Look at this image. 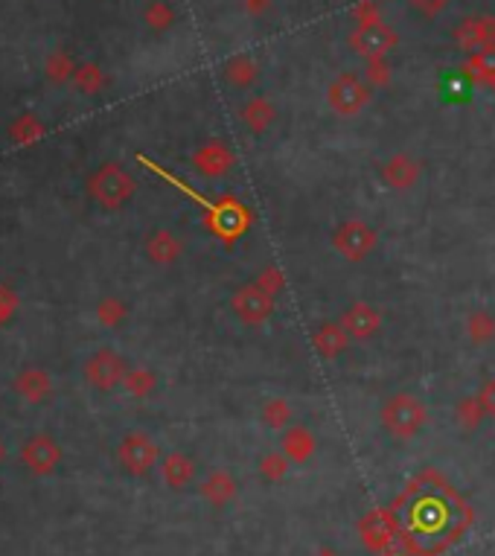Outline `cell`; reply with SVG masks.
<instances>
[{"label":"cell","mask_w":495,"mask_h":556,"mask_svg":"<svg viewBox=\"0 0 495 556\" xmlns=\"http://www.w3.org/2000/svg\"><path fill=\"white\" fill-rule=\"evenodd\" d=\"M391 510L414 556H440L472 524L466 501L432 469L417 475Z\"/></svg>","instance_id":"obj_1"},{"label":"cell","mask_w":495,"mask_h":556,"mask_svg":"<svg viewBox=\"0 0 495 556\" xmlns=\"http://www.w3.org/2000/svg\"><path fill=\"white\" fill-rule=\"evenodd\" d=\"M379 419H382V428L391 434V437L411 440V437H417L423 426L428 423V408L423 405V399L414 397V393H394V397L385 399Z\"/></svg>","instance_id":"obj_2"},{"label":"cell","mask_w":495,"mask_h":556,"mask_svg":"<svg viewBox=\"0 0 495 556\" xmlns=\"http://www.w3.org/2000/svg\"><path fill=\"white\" fill-rule=\"evenodd\" d=\"M379 245L376 227L361 222V219H347L336 230H332V248H336L344 260L361 263L373 254V248Z\"/></svg>","instance_id":"obj_3"},{"label":"cell","mask_w":495,"mask_h":556,"mask_svg":"<svg viewBox=\"0 0 495 556\" xmlns=\"http://www.w3.org/2000/svg\"><path fill=\"white\" fill-rule=\"evenodd\" d=\"M358 536L370 553H385L399 536V522L394 510H370L367 515H361Z\"/></svg>","instance_id":"obj_4"},{"label":"cell","mask_w":495,"mask_h":556,"mask_svg":"<svg viewBox=\"0 0 495 556\" xmlns=\"http://www.w3.org/2000/svg\"><path fill=\"white\" fill-rule=\"evenodd\" d=\"M90 193L97 196L105 207H119L135 196V181L126 169H119L117 164L102 167L90 181Z\"/></svg>","instance_id":"obj_5"},{"label":"cell","mask_w":495,"mask_h":556,"mask_svg":"<svg viewBox=\"0 0 495 556\" xmlns=\"http://www.w3.org/2000/svg\"><path fill=\"white\" fill-rule=\"evenodd\" d=\"M231 309L239 321L248 323V327H260V323H265L274 315V297L269 292H262L257 283H248V286L233 292Z\"/></svg>","instance_id":"obj_6"},{"label":"cell","mask_w":495,"mask_h":556,"mask_svg":"<svg viewBox=\"0 0 495 556\" xmlns=\"http://www.w3.org/2000/svg\"><path fill=\"white\" fill-rule=\"evenodd\" d=\"M327 100H329V108L338 117H356L361 108L367 105L370 91H367V85L361 82L356 73H341L336 82L329 85Z\"/></svg>","instance_id":"obj_7"},{"label":"cell","mask_w":495,"mask_h":556,"mask_svg":"<svg viewBox=\"0 0 495 556\" xmlns=\"http://www.w3.org/2000/svg\"><path fill=\"white\" fill-rule=\"evenodd\" d=\"M341 327L350 335V341H370L373 335L382 330V315L376 306H370L367 301H356L344 309V315L338 318Z\"/></svg>","instance_id":"obj_8"},{"label":"cell","mask_w":495,"mask_h":556,"mask_svg":"<svg viewBox=\"0 0 495 556\" xmlns=\"http://www.w3.org/2000/svg\"><path fill=\"white\" fill-rule=\"evenodd\" d=\"M350 44H353L356 53H361V56L382 59L385 53L396 44V35H394L391 26H385L379 21H367V24H361L358 30L350 35Z\"/></svg>","instance_id":"obj_9"},{"label":"cell","mask_w":495,"mask_h":556,"mask_svg":"<svg viewBox=\"0 0 495 556\" xmlns=\"http://www.w3.org/2000/svg\"><path fill=\"white\" fill-rule=\"evenodd\" d=\"M233 164H236L233 149L222 140H210L202 149H195V155H193V167L198 175H205V178H222V175L233 169Z\"/></svg>","instance_id":"obj_10"},{"label":"cell","mask_w":495,"mask_h":556,"mask_svg":"<svg viewBox=\"0 0 495 556\" xmlns=\"http://www.w3.org/2000/svg\"><path fill=\"white\" fill-rule=\"evenodd\" d=\"M119 460L131 475H146L157 464V446L152 437L146 434H129V437L119 443Z\"/></svg>","instance_id":"obj_11"},{"label":"cell","mask_w":495,"mask_h":556,"mask_svg":"<svg viewBox=\"0 0 495 556\" xmlns=\"http://www.w3.org/2000/svg\"><path fill=\"white\" fill-rule=\"evenodd\" d=\"M420 175H423L420 160H414L405 152L391 155V158H387V164L382 167V181L391 189H396V193H405V189L417 187Z\"/></svg>","instance_id":"obj_12"},{"label":"cell","mask_w":495,"mask_h":556,"mask_svg":"<svg viewBox=\"0 0 495 556\" xmlns=\"http://www.w3.org/2000/svg\"><path fill=\"white\" fill-rule=\"evenodd\" d=\"M88 379L100 390H111V388H117L126 379V364H123V359H119V356H114L111 350H102V352H97V356L90 359Z\"/></svg>","instance_id":"obj_13"},{"label":"cell","mask_w":495,"mask_h":556,"mask_svg":"<svg viewBox=\"0 0 495 556\" xmlns=\"http://www.w3.org/2000/svg\"><path fill=\"white\" fill-rule=\"evenodd\" d=\"M312 347L318 350L320 359L336 361L338 356H344V350L350 347V335H347V330L341 327V321H327L315 330Z\"/></svg>","instance_id":"obj_14"},{"label":"cell","mask_w":495,"mask_h":556,"mask_svg":"<svg viewBox=\"0 0 495 556\" xmlns=\"http://www.w3.org/2000/svg\"><path fill=\"white\" fill-rule=\"evenodd\" d=\"M280 452H283L291 464H306V460H312L315 452H318V437L306 428V426H289L283 431V446H280Z\"/></svg>","instance_id":"obj_15"},{"label":"cell","mask_w":495,"mask_h":556,"mask_svg":"<svg viewBox=\"0 0 495 556\" xmlns=\"http://www.w3.org/2000/svg\"><path fill=\"white\" fill-rule=\"evenodd\" d=\"M202 495L207 504L213 507H227L231 501L236 498V481H233V475L231 472H224V469H216V472H210L205 484H202Z\"/></svg>","instance_id":"obj_16"},{"label":"cell","mask_w":495,"mask_h":556,"mask_svg":"<svg viewBox=\"0 0 495 556\" xmlns=\"http://www.w3.org/2000/svg\"><path fill=\"white\" fill-rule=\"evenodd\" d=\"M146 254H149L152 263L169 265L184 254V242L172 234V230H155V234L149 236V242H146Z\"/></svg>","instance_id":"obj_17"},{"label":"cell","mask_w":495,"mask_h":556,"mask_svg":"<svg viewBox=\"0 0 495 556\" xmlns=\"http://www.w3.org/2000/svg\"><path fill=\"white\" fill-rule=\"evenodd\" d=\"M160 475H164V481L172 486V490H184V486L193 481L195 464H193V457H186L181 452H172V455L164 457V464H160Z\"/></svg>","instance_id":"obj_18"},{"label":"cell","mask_w":495,"mask_h":556,"mask_svg":"<svg viewBox=\"0 0 495 556\" xmlns=\"http://www.w3.org/2000/svg\"><path fill=\"white\" fill-rule=\"evenodd\" d=\"M260 423L265 428L274 431H286L291 426V405L286 397H269L260 408Z\"/></svg>","instance_id":"obj_19"},{"label":"cell","mask_w":495,"mask_h":556,"mask_svg":"<svg viewBox=\"0 0 495 556\" xmlns=\"http://www.w3.org/2000/svg\"><path fill=\"white\" fill-rule=\"evenodd\" d=\"M274 117H277L274 105H271L269 100H262V97L251 100V102L243 108V123H245L253 134L269 131V126L274 123Z\"/></svg>","instance_id":"obj_20"},{"label":"cell","mask_w":495,"mask_h":556,"mask_svg":"<svg viewBox=\"0 0 495 556\" xmlns=\"http://www.w3.org/2000/svg\"><path fill=\"white\" fill-rule=\"evenodd\" d=\"M484 417H487V408H484V402H481L478 393L463 397L458 402V408H454V419H458V426L463 431H475L481 423H484Z\"/></svg>","instance_id":"obj_21"},{"label":"cell","mask_w":495,"mask_h":556,"mask_svg":"<svg viewBox=\"0 0 495 556\" xmlns=\"http://www.w3.org/2000/svg\"><path fill=\"white\" fill-rule=\"evenodd\" d=\"M466 335H470V341L475 344H487L495 338V318L484 309H475L470 318H466Z\"/></svg>","instance_id":"obj_22"},{"label":"cell","mask_w":495,"mask_h":556,"mask_svg":"<svg viewBox=\"0 0 495 556\" xmlns=\"http://www.w3.org/2000/svg\"><path fill=\"white\" fill-rule=\"evenodd\" d=\"M291 466V460L283 455V452H265L260 457V475L269 484H277V481H283L286 478V472Z\"/></svg>","instance_id":"obj_23"},{"label":"cell","mask_w":495,"mask_h":556,"mask_svg":"<svg viewBox=\"0 0 495 556\" xmlns=\"http://www.w3.org/2000/svg\"><path fill=\"white\" fill-rule=\"evenodd\" d=\"M466 71H470L475 79H481V82H495V44L475 53L470 64H466Z\"/></svg>","instance_id":"obj_24"},{"label":"cell","mask_w":495,"mask_h":556,"mask_svg":"<svg viewBox=\"0 0 495 556\" xmlns=\"http://www.w3.org/2000/svg\"><path fill=\"white\" fill-rule=\"evenodd\" d=\"M227 79H231V85H236V88H248L253 79H257V64L245 56L227 62Z\"/></svg>","instance_id":"obj_25"},{"label":"cell","mask_w":495,"mask_h":556,"mask_svg":"<svg viewBox=\"0 0 495 556\" xmlns=\"http://www.w3.org/2000/svg\"><path fill=\"white\" fill-rule=\"evenodd\" d=\"M253 283H257L262 292H269L271 297H277L280 292L286 289V274H283V271H280L277 265H265L260 274L253 277Z\"/></svg>","instance_id":"obj_26"},{"label":"cell","mask_w":495,"mask_h":556,"mask_svg":"<svg viewBox=\"0 0 495 556\" xmlns=\"http://www.w3.org/2000/svg\"><path fill=\"white\" fill-rule=\"evenodd\" d=\"M123 382L129 385V390L135 393V397H149L152 388H155V376L149 370H131V373H126Z\"/></svg>","instance_id":"obj_27"},{"label":"cell","mask_w":495,"mask_h":556,"mask_svg":"<svg viewBox=\"0 0 495 556\" xmlns=\"http://www.w3.org/2000/svg\"><path fill=\"white\" fill-rule=\"evenodd\" d=\"M367 79H370V82H376V85L387 82V67L382 64V59H370V71H367Z\"/></svg>","instance_id":"obj_28"},{"label":"cell","mask_w":495,"mask_h":556,"mask_svg":"<svg viewBox=\"0 0 495 556\" xmlns=\"http://www.w3.org/2000/svg\"><path fill=\"white\" fill-rule=\"evenodd\" d=\"M478 397H481V402H484L487 414H492V417H495V379H492V382H487L484 388H481Z\"/></svg>","instance_id":"obj_29"},{"label":"cell","mask_w":495,"mask_h":556,"mask_svg":"<svg viewBox=\"0 0 495 556\" xmlns=\"http://www.w3.org/2000/svg\"><path fill=\"white\" fill-rule=\"evenodd\" d=\"M420 6H425V9H434V6H440L443 4V0H417Z\"/></svg>","instance_id":"obj_30"},{"label":"cell","mask_w":495,"mask_h":556,"mask_svg":"<svg viewBox=\"0 0 495 556\" xmlns=\"http://www.w3.org/2000/svg\"><path fill=\"white\" fill-rule=\"evenodd\" d=\"M315 556H341V553L332 551V548H320V551H315Z\"/></svg>","instance_id":"obj_31"}]
</instances>
